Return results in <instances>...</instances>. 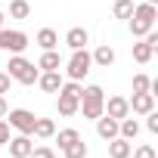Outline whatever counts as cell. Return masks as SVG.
Returning <instances> with one entry per match:
<instances>
[{"label":"cell","instance_id":"obj_17","mask_svg":"<svg viewBox=\"0 0 158 158\" xmlns=\"http://www.w3.org/2000/svg\"><path fill=\"white\" fill-rule=\"evenodd\" d=\"M136 133H139V121L136 118H121L118 121V136H124V139H136Z\"/></svg>","mask_w":158,"mask_h":158},{"label":"cell","instance_id":"obj_25","mask_svg":"<svg viewBox=\"0 0 158 158\" xmlns=\"http://www.w3.org/2000/svg\"><path fill=\"white\" fill-rule=\"evenodd\" d=\"M149 84H152L149 74H133V93H149Z\"/></svg>","mask_w":158,"mask_h":158},{"label":"cell","instance_id":"obj_7","mask_svg":"<svg viewBox=\"0 0 158 158\" xmlns=\"http://www.w3.org/2000/svg\"><path fill=\"white\" fill-rule=\"evenodd\" d=\"M102 115H109V118L121 121V118H127V115H130V102H127L124 96H109V99L102 102Z\"/></svg>","mask_w":158,"mask_h":158},{"label":"cell","instance_id":"obj_20","mask_svg":"<svg viewBox=\"0 0 158 158\" xmlns=\"http://www.w3.org/2000/svg\"><path fill=\"white\" fill-rule=\"evenodd\" d=\"M31 133H34V136H40V139H50V136H56V124H53L50 118H37Z\"/></svg>","mask_w":158,"mask_h":158},{"label":"cell","instance_id":"obj_11","mask_svg":"<svg viewBox=\"0 0 158 158\" xmlns=\"http://www.w3.org/2000/svg\"><path fill=\"white\" fill-rule=\"evenodd\" d=\"M96 133H99L102 139H115V136H118V121L109 118V115H99V118H96Z\"/></svg>","mask_w":158,"mask_h":158},{"label":"cell","instance_id":"obj_8","mask_svg":"<svg viewBox=\"0 0 158 158\" xmlns=\"http://www.w3.org/2000/svg\"><path fill=\"white\" fill-rule=\"evenodd\" d=\"M10 155L13 158H28L31 155V149H34V143H31V136L28 133H19V136H10Z\"/></svg>","mask_w":158,"mask_h":158},{"label":"cell","instance_id":"obj_13","mask_svg":"<svg viewBox=\"0 0 158 158\" xmlns=\"http://www.w3.org/2000/svg\"><path fill=\"white\" fill-rule=\"evenodd\" d=\"M37 84H40L44 93H59V87H62V74H59V71H44V74L37 77Z\"/></svg>","mask_w":158,"mask_h":158},{"label":"cell","instance_id":"obj_9","mask_svg":"<svg viewBox=\"0 0 158 158\" xmlns=\"http://www.w3.org/2000/svg\"><path fill=\"white\" fill-rule=\"evenodd\" d=\"M127 102H130V112L133 115H149L155 109V96L152 93H133V99H127Z\"/></svg>","mask_w":158,"mask_h":158},{"label":"cell","instance_id":"obj_22","mask_svg":"<svg viewBox=\"0 0 158 158\" xmlns=\"http://www.w3.org/2000/svg\"><path fill=\"white\" fill-rule=\"evenodd\" d=\"M10 16L13 19H28L31 16V3H28V0H13V3H10Z\"/></svg>","mask_w":158,"mask_h":158},{"label":"cell","instance_id":"obj_6","mask_svg":"<svg viewBox=\"0 0 158 158\" xmlns=\"http://www.w3.org/2000/svg\"><path fill=\"white\" fill-rule=\"evenodd\" d=\"M6 118H10V121H6L10 127H16L19 133H28V136H31L34 121H37V118H34V112H28V109H13V112H6Z\"/></svg>","mask_w":158,"mask_h":158},{"label":"cell","instance_id":"obj_23","mask_svg":"<svg viewBox=\"0 0 158 158\" xmlns=\"http://www.w3.org/2000/svg\"><path fill=\"white\" fill-rule=\"evenodd\" d=\"M112 13H115V19H130V13H133V0H115Z\"/></svg>","mask_w":158,"mask_h":158},{"label":"cell","instance_id":"obj_15","mask_svg":"<svg viewBox=\"0 0 158 158\" xmlns=\"http://www.w3.org/2000/svg\"><path fill=\"white\" fill-rule=\"evenodd\" d=\"M34 40H37V47H40V50H56V47H59V34H56L53 28H40Z\"/></svg>","mask_w":158,"mask_h":158},{"label":"cell","instance_id":"obj_1","mask_svg":"<svg viewBox=\"0 0 158 158\" xmlns=\"http://www.w3.org/2000/svg\"><path fill=\"white\" fill-rule=\"evenodd\" d=\"M155 19H158V6H152V3L133 6V13H130V31H133V37H146L155 28Z\"/></svg>","mask_w":158,"mask_h":158},{"label":"cell","instance_id":"obj_29","mask_svg":"<svg viewBox=\"0 0 158 158\" xmlns=\"http://www.w3.org/2000/svg\"><path fill=\"white\" fill-rule=\"evenodd\" d=\"M10 84H13V77H10L6 71H0V96H3V93H10Z\"/></svg>","mask_w":158,"mask_h":158},{"label":"cell","instance_id":"obj_27","mask_svg":"<svg viewBox=\"0 0 158 158\" xmlns=\"http://www.w3.org/2000/svg\"><path fill=\"white\" fill-rule=\"evenodd\" d=\"M130 155H133V158H155V149H152V146H136Z\"/></svg>","mask_w":158,"mask_h":158},{"label":"cell","instance_id":"obj_18","mask_svg":"<svg viewBox=\"0 0 158 158\" xmlns=\"http://www.w3.org/2000/svg\"><path fill=\"white\" fill-rule=\"evenodd\" d=\"M152 56H155V47H152V44L146 40V37H143L139 44H133V59H136L139 65H146V62H149Z\"/></svg>","mask_w":158,"mask_h":158},{"label":"cell","instance_id":"obj_21","mask_svg":"<svg viewBox=\"0 0 158 158\" xmlns=\"http://www.w3.org/2000/svg\"><path fill=\"white\" fill-rule=\"evenodd\" d=\"M62 155H65V158H87V143H84V139H74V143H68V146L62 149Z\"/></svg>","mask_w":158,"mask_h":158},{"label":"cell","instance_id":"obj_2","mask_svg":"<svg viewBox=\"0 0 158 158\" xmlns=\"http://www.w3.org/2000/svg\"><path fill=\"white\" fill-rule=\"evenodd\" d=\"M10 71V77L13 81H19V84H25V87H31V84H37V77H40V68L34 65V62H28L22 53H16L13 59H10V65H6Z\"/></svg>","mask_w":158,"mask_h":158},{"label":"cell","instance_id":"obj_32","mask_svg":"<svg viewBox=\"0 0 158 158\" xmlns=\"http://www.w3.org/2000/svg\"><path fill=\"white\" fill-rule=\"evenodd\" d=\"M3 19H6V16H3V13H0V28H3Z\"/></svg>","mask_w":158,"mask_h":158},{"label":"cell","instance_id":"obj_4","mask_svg":"<svg viewBox=\"0 0 158 158\" xmlns=\"http://www.w3.org/2000/svg\"><path fill=\"white\" fill-rule=\"evenodd\" d=\"M90 68H93V56L87 53V47L84 50H71V59H68V81H84V77L90 74Z\"/></svg>","mask_w":158,"mask_h":158},{"label":"cell","instance_id":"obj_5","mask_svg":"<svg viewBox=\"0 0 158 158\" xmlns=\"http://www.w3.org/2000/svg\"><path fill=\"white\" fill-rule=\"evenodd\" d=\"M28 47V34L19 28H0V50L6 53H22Z\"/></svg>","mask_w":158,"mask_h":158},{"label":"cell","instance_id":"obj_19","mask_svg":"<svg viewBox=\"0 0 158 158\" xmlns=\"http://www.w3.org/2000/svg\"><path fill=\"white\" fill-rule=\"evenodd\" d=\"M90 56H93V62H96V65H102V68H109V65L115 62V50H112L109 44L96 47V53H90Z\"/></svg>","mask_w":158,"mask_h":158},{"label":"cell","instance_id":"obj_30","mask_svg":"<svg viewBox=\"0 0 158 158\" xmlns=\"http://www.w3.org/2000/svg\"><path fill=\"white\" fill-rule=\"evenodd\" d=\"M6 143H10V124L0 118V146H6Z\"/></svg>","mask_w":158,"mask_h":158},{"label":"cell","instance_id":"obj_3","mask_svg":"<svg viewBox=\"0 0 158 158\" xmlns=\"http://www.w3.org/2000/svg\"><path fill=\"white\" fill-rule=\"evenodd\" d=\"M102 102H106V90L99 84H90V87L81 90V109H77V112H84V118L96 121L102 115Z\"/></svg>","mask_w":158,"mask_h":158},{"label":"cell","instance_id":"obj_28","mask_svg":"<svg viewBox=\"0 0 158 158\" xmlns=\"http://www.w3.org/2000/svg\"><path fill=\"white\" fill-rule=\"evenodd\" d=\"M146 118H149V121H146V127H149V133H158V112L152 109V112H149Z\"/></svg>","mask_w":158,"mask_h":158},{"label":"cell","instance_id":"obj_10","mask_svg":"<svg viewBox=\"0 0 158 158\" xmlns=\"http://www.w3.org/2000/svg\"><path fill=\"white\" fill-rule=\"evenodd\" d=\"M56 109H59L62 118H71V115H77V109H81V99H77V96H68V93H59Z\"/></svg>","mask_w":158,"mask_h":158},{"label":"cell","instance_id":"obj_33","mask_svg":"<svg viewBox=\"0 0 158 158\" xmlns=\"http://www.w3.org/2000/svg\"><path fill=\"white\" fill-rule=\"evenodd\" d=\"M146 3H152V6H158V0H146Z\"/></svg>","mask_w":158,"mask_h":158},{"label":"cell","instance_id":"obj_26","mask_svg":"<svg viewBox=\"0 0 158 158\" xmlns=\"http://www.w3.org/2000/svg\"><path fill=\"white\" fill-rule=\"evenodd\" d=\"M28 158H56V152H53L50 146H37V149H31Z\"/></svg>","mask_w":158,"mask_h":158},{"label":"cell","instance_id":"obj_14","mask_svg":"<svg viewBox=\"0 0 158 158\" xmlns=\"http://www.w3.org/2000/svg\"><path fill=\"white\" fill-rule=\"evenodd\" d=\"M65 44H68L71 50H84V47L90 44V34H87V28H71V31L65 34Z\"/></svg>","mask_w":158,"mask_h":158},{"label":"cell","instance_id":"obj_16","mask_svg":"<svg viewBox=\"0 0 158 158\" xmlns=\"http://www.w3.org/2000/svg\"><path fill=\"white\" fill-rule=\"evenodd\" d=\"M59 65H62V56H59L56 50H44L37 68H40V71H59Z\"/></svg>","mask_w":158,"mask_h":158},{"label":"cell","instance_id":"obj_12","mask_svg":"<svg viewBox=\"0 0 158 158\" xmlns=\"http://www.w3.org/2000/svg\"><path fill=\"white\" fill-rule=\"evenodd\" d=\"M130 152H133V143L130 139H124V136L109 139V155L112 158H130Z\"/></svg>","mask_w":158,"mask_h":158},{"label":"cell","instance_id":"obj_24","mask_svg":"<svg viewBox=\"0 0 158 158\" xmlns=\"http://www.w3.org/2000/svg\"><path fill=\"white\" fill-rule=\"evenodd\" d=\"M74 139H81V133H77L74 127H65V130H59V136H56L59 149H65V146H68V143H74Z\"/></svg>","mask_w":158,"mask_h":158},{"label":"cell","instance_id":"obj_31","mask_svg":"<svg viewBox=\"0 0 158 158\" xmlns=\"http://www.w3.org/2000/svg\"><path fill=\"white\" fill-rule=\"evenodd\" d=\"M6 112H10V106H6V99L0 96V118H6Z\"/></svg>","mask_w":158,"mask_h":158}]
</instances>
